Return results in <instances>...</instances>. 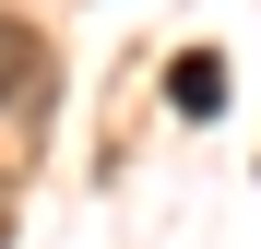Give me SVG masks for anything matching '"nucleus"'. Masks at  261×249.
<instances>
[{"label":"nucleus","instance_id":"1","mask_svg":"<svg viewBox=\"0 0 261 249\" xmlns=\"http://www.w3.org/2000/svg\"><path fill=\"white\" fill-rule=\"evenodd\" d=\"M166 107H178V119H214V107H226V60H214V48L166 60Z\"/></svg>","mask_w":261,"mask_h":249},{"label":"nucleus","instance_id":"2","mask_svg":"<svg viewBox=\"0 0 261 249\" xmlns=\"http://www.w3.org/2000/svg\"><path fill=\"white\" fill-rule=\"evenodd\" d=\"M36 71H48V60H36V24H0V107L36 95Z\"/></svg>","mask_w":261,"mask_h":249}]
</instances>
